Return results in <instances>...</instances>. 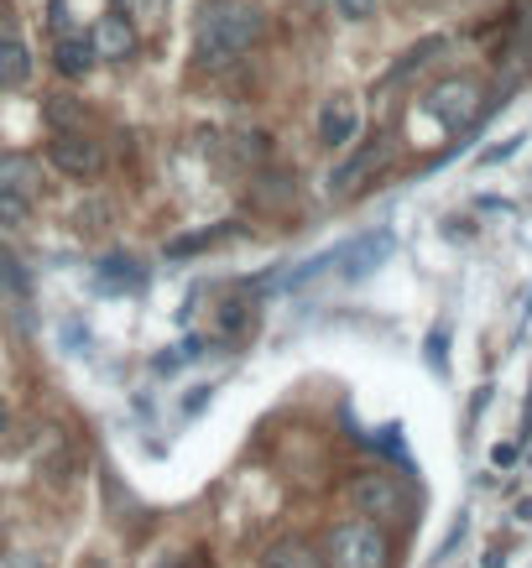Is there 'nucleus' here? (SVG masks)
Returning a JSON list of instances; mask_svg holds the SVG:
<instances>
[{"instance_id": "1", "label": "nucleus", "mask_w": 532, "mask_h": 568, "mask_svg": "<svg viewBox=\"0 0 532 568\" xmlns=\"http://www.w3.org/2000/svg\"><path fill=\"white\" fill-rule=\"evenodd\" d=\"M257 37H261V11L257 6H240V0H215V6L204 11V26H198L204 63H230Z\"/></svg>"}, {"instance_id": "2", "label": "nucleus", "mask_w": 532, "mask_h": 568, "mask_svg": "<svg viewBox=\"0 0 532 568\" xmlns=\"http://www.w3.org/2000/svg\"><path fill=\"white\" fill-rule=\"evenodd\" d=\"M392 543L376 522H345L324 537V568H387Z\"/></svg>"}, {"instance_id": "3", "label": "nucleus", "mask_w": 532, "mask_h": 568, "mask_svg": "<svg viewBox=\"0 0 532 568\" xmlns=\"http://www.w3.org/2000/svg\"><path fill=\"white\" fill-rule=\"evenodd\" d=\"M350 501L360 516H402L408 511V490L392 474H360L350 485Z\"/></svg>"}, {"instance_id": "4", "label": "nucleus", "mask_w": 532, "mask_h": 568, "mask_svg": "<svg viewBox=\"0 0 532 568\" xmlns=\"http://www.w3.org/2000/svg\"><path fill=\"white\" fill-rule=\"evenodd\" d=\"M47 157H53V167L68 177H95L99 167H105V152H99V141H89L84 131H58L53 136V146H47Z\"/></svg>"}, {"instance_id": "5", "label": "nucleus", "mask_w": 532, "mask_h": 568, "mask_svg": "<svg viewBox=\"0 0 532 568\" xmlns=\"http://www.w3.org/2000/svg\"><path fill=\"white\" fill-rule=\"evenodd\" d=\"M355 131H360V110H355L350 95H335L318 110V141L324 146H350Z\"/></svg>"}, {"instance_id": "6", "label": "nucleus", "mask_w": 532, "mask_h": 568, "mask_svg": "<svg viewBox=\"0 0 532 568\" xmlns=\"http://www.w3.org/2000/svg\"><path fill=\"white\" fill-rule=\"evenodd\" d=\"M95 58H116V63H126L131 53H137V26L120 17V11H110V17H99L95 21Z\"/></svg>"}, {"instance_id": "7", "label": "nucleus", "mask_w": 532, "mask_h": 568, "mask_svg": "<svg viewBox=\"0 0 532 568\" xmlns=\"http://www.w3.org/2000/svg\"><path fill=\"white\" fill-rule=\"evenodd\" d=\"M475 99H480V89H475L470 79H454V84H444V89H434L428 110L454 131V125H465V120L475 116Z\"/></svg>"}, {"instance_id": "8", "label": "nucleus", "mask_w": 532, "mask_h": 568, "mask_svg": "<svg viewBox=\"0 0 532 568\" xmlns=\"http://www.w3.org/2000/svg\"><path fill=\"white\" fill-rule=\"evenodd\" d=\"M381 162H387V141L376 136L371 146H360L350 162H339L335 177H329V188H335V194H355V188H360V183H366V177H371Z\"/></svg>"}, {"instance_id": "9", "label": "nucleus", "mask_w": 532, "mask_h": 568, "mask_svg": "<svg viewBox=\"0 0 532 568\" xmlns=\"http://www.w3.org/2000/svg\"><path fill=\"white\" fill-rule=\"evenodd\" d=\"M261 568H324V553L314 543H303V537H276L267 558H261Z\"/></svg>"}, {"instance_id": "10", "label": "nucleus", "mask_w": 532, "mask_h": 568, "mask_svg": "<svg viewBox=\"0 0 532 568\" xmlns=\"http://www.w3.org/2000/svg\"><path fill=\"white\" fill-rule=\"evenodd\" d=\"M0 188H6V194L32 198V194L42 188L37 162H32V157H21V152H11V157H0Z\"/></svg>"}, {"instance_id": "11", "label": "nucleus", "mask_w": 532, "mask_h": 568, "mask_svg": "<svg viewBox=\"0 0 532 568\" xmlns=\"http://www.w3.org/2000/svg\"><path fill=\"white\" fill-rule=\"evenodd\" d=\"M387 251H392V236H387V230H381V236L355 240L350 251L339 255V261H345V276H366L371 266H381V261H387Z\"/></svg>"}, {"instance_id": "12", "label": "nucleus", "mask_w": 532, "mask_h": 568, "mask_svg": "<svg viewBox=\"0 0 532 568\" xmlns=\"http://www.w3.org/2000/svg\"><path fill=\"white\" fill-rule=\"evenodd\" d=\"M26 79H32V53H26V42L6 37L0 42V89H21Z\"/></svg>"}, {"instance_id": "13", "label": "nucleus", "mask_w": 532, "mask_h": 568, "mask_svg": "<svg viewBox=\"0 0 532 568\" xmlns=\"http://www.w3.org/2000/svg\"><path fill=\"white\" fill-rule=\"evenodd\" d=\"M53 58H58V74H68V79H84V74L95 68V42H89V37H63Z\"/></svg>"}, {"instance_id": "14", "label": "nucleus", "mask_w": 532, "mask_h": 568, "mask_svg": "<svg viewBox=\"0 0 532 568\" xmlns=\"http://www.w3.org/2000/svg\"><path fill=\"white\" fill-rule=\"evenodd\" d=\"M99 282H105V287H120V282H126V287H141V266L131 255H110V261H99Z\"/></svg>"}, {"instance_id": "15", "label": "nucleus", "mask_w": 532, "mask_h": 568, "mask_svg": "<svg viewBox=\"0 0 532 568\" xmlns=\"http://www.w3.org/2000/svg\"><path fill=\"white\" fill-rule=\"evenodd\" d=\"M47 125L53 131H74V125H84V110L68 95H53L47 99Z\"/></svg>"}, {"instance_id": "16", "label": "nucleus", "mask_w": 532, "mask_h": 568, "mask_svg": "<svg viewBox=\"0 0 532 568\" xmlns=\"http://www.w3.org/2000/svg\"><path fill=\"white\" fill-rule=\"evenodd\" d=\"M0 293H26V272H21V261L11 251H0Z\"/></svg>"}, {"instance_id": "17", "label": "nucleus", "mask_w": 532, "mask_h": 568, "mask_svg": "<svg viewBox=\"0 0 532 568\" xmlns=\"http://www.w3.org/2000/svg\"><path fill=\"white\" fill-rule=\"evenodd\" d=\"M26 209H32V198L6 194V188H0V225H21V219H26Z\"/></svg>"}, {"instance_id": "18", "label": "nucleus", "mask_w": 532, "mask_h": 568, "mask_svg": "<svg viewBox=\"0 0 532 568\" xmlns=\"http://www.w3.org/2000/svg\"><path fill=\"white\" fill-rule=\"evenodd\" d=\"M335 11H339L345 21H366V17L376 11V0H335Z\"/></svg>"}, {"instance_id": "19", "label": "nucleus", "mask_w": 532, "mask_h": 568, "mask_svg": "<svg viewBox=\"0 0 532 568\" xmlns=\"http://www.w3.org/2000/svg\"><path fill=\"white\" fill-rule=\"evenodd\" d=\"M491 465H496V470L517 465V444H496V449H491Z\"/></svg>"}, {"instance_id": "20", "label": "nucleus", "mask_w": 532, "mask_h": 568, "mask_svg": "<svg viewBox=\"0 0 532 568\" xmlns=\"http://www.w3.org/2000/svg\"><path fill=\"white\" fill-rule=\"evenodd\" d=\"M517 516H522V522H532V501H522V506H517Z\"/></svg>"}, {"instance_id": "21", "label": "nucleus", "mask_w": 532, "mask_h": 568, "mask_svg": "<svg viewBox=\"0 0 532 568\" xmlns=\"http://www.w3.org/2000/svg\"><path fill=\"white\" fill-rule=\"evenodd\" d=\"M0 433H6V407H0Z\"/></svg>"}]
</instances>
